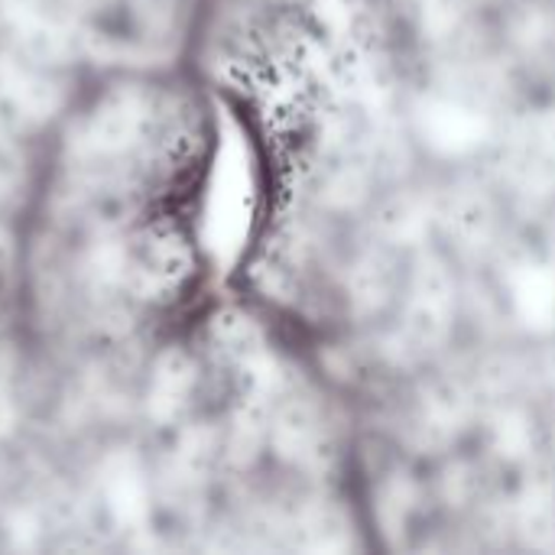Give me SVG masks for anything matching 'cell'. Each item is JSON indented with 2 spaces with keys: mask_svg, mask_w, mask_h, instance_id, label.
Listing matches in <instances>:
<instances>
[{
  "mask_svg": "<svg viewBox=\"0 0 555 555\" xmlns=\"http://www.w3.org/2000/svg\"><path fill=\"white\" fill-rule=\"evenodd\" d=\"M117 270H120V280L137 296L156 299L182 286V280L192 270V254L179 231L150 228L127 244V250L117 260Z\"/></svg>",
  "mask_w": 555,
  "mask_h": 555,
  "instance_id": "6da1fadb",
  "label": "cell"
},
{
  "mask_svg": "<svg viewBox=\"0 0 555 555\" xmlns=\"http://www.w3.org/2000/svg\"><path fill=\"white\" fill-rule=\"evenodd\" d=\"M397 283V270L393 260L384 250H371L354 263L351 273V299L358 309H380Z\"/></svg>",
  "mask_w": 555,
  "mask_h": 555,
  "instance_id": "3957f363",
  "label": "cell"
},
{
  "mask_svg": "<svg viewBox=\"0 0 555 555\" xmlns=\"http://www.w3.org/2000/svg\"><path fill=\"white\" fill-rule=\"evenodd\" d=\"M192 387V367L182 354H166L156 367V377H153V410L156 413H172L182 406L185 393Z\"/></svg>",
  "mask_w": 555,
  "mask_h": 555,
  "instance_id": "5b68a950",
  "label": "cell"
},
{
  "mask_svg": "<svg viewBox=\"0 0 555 555\" xmlns=\"http://www.w3.org/2000/svg\"><path fill=\"white\" fill-rule=\"evenodd\" d=\"M153 98L140 88H120L107 94L88 120V146L101 156L124 153L146 143L153 133Z\"/></svg>",
  "mask_w": 555,
  "mask_h": 555,
  "instance_id": "7a4b0ae2",
  "label": "cell"
},
{
  "mask_svg": "<svg viewBox=\"0 0 555 555\" xmlns=\"http://www.w3.org/2000/svg\"><path fill=\"white\" fill-rule=\"evenodd\" d=\"M276 446L293 455V459H306L315 455L319 442H322V423L319 413L309 403H289L280 416H276Z\"/></svg>",
  "mask_w": 555,
  "mask_h": 555,
  "instance_id": "277c9868",
  "label": "cell"
}]
</instances>
